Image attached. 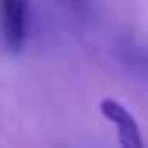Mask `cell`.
I'll return each mask as SVG.
<instances>
[{"mask_svg":"<svg viewBox=\"0 0 148 148\" xmlns=\"http://www.w3.org/2000/svg\"><path fill=\"white\" fill-rule=\"evenodd\" d=\"M99 113L116 127L118 143L123 148H141L143 146L139 123H136V118L132 116V111L125 104H120L113 97H104V99H99Z\"/></svg>","mask_w":148,"mask_h":148,"instance_id":"obj_1","label":"cell"},{"mask_svg":"<svg viewBox=\"0 0 148 148\" xmlns=\"http://www.w3.org/2000/svg\"><path fill=\"white\" fill-rule=\"evenodd\" d=\"M0 25L7 49L18 53L25 42L28 0H0Z\"/></svg>","mask_w":148,"mask_h":148,"instance_id":"obj_2","label":"cell"}]
</instances>
